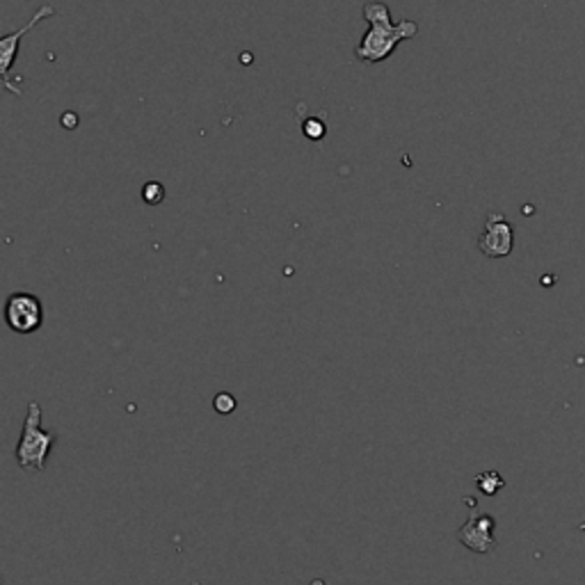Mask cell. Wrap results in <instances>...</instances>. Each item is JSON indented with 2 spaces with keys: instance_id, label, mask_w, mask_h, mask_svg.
I'll use <instances>...</instances> for the list:
<instances>
[{
  "instance_id": "obj_11",
  "label": "cell",
  "mask_w": 585,
  "mask_h": 585,
  "mask_svg": "<svg viewBox=\"0 0 585 585\" xmlns=\"http://www.w3.org/2000/svg\"><path fill=\"white\" fill-rule=\"evenodd\" d=\"M63 124L64 126H67V129H72V126H73V129H76V126H78V114H73V112H64L63 114Z\"/></svg>"
},
{
  "instance_id": "obj_3",
  "label": "cell",
  "mask_w": 585,
  "mask_h": 585,
  "mask_svg": "<svg viewBox=\"0 0 585 585\" xmlns=\"http://www.w3.org/2000/svg\"><path fill=\"white\" fill-rule=\"evenodd\" d=\"M5 323L16 334H33L44 325V305L33 293H12L5 302Z\"/></svg>"
},
{
  "instance_id": "obj_6",
  "label": "cell",
  "mask_w": 585,
  "mask_h": 585,
  "mask_svg": "<svg viewBox=\"0 0 585 585\" xmlns=\"http://www.w3.org/2000/svg\"><path fill=\"white\" fill-rule=\"evenodd\" d=\"M496 519L490 514L472 512L466 523L457 531V540L476 553H492L496 549Z\"/></svg>"
},
{
  "instance_id": "obj_9",
  "label": "cell",
  "mask_w": 585,
  "mask_h": 585,
  "mask_svg": "<svg viewBox=\"0 0 585 585\" xmlns=\"http://www.w3.org/2000/svg\"><path fill=\"white\" fill-rule=\"evenodd\" d=\"M302 131H305V135L309 140H323L325 138V131H327V126H325L323 120H318V117H309V120H305V124H302Z\"/></svg>"
},
{
  "instance_id": "obj_5",
  "label": "cell",
  "mask_w": 585,
  "mask_h": 585,
  "mask_svg": "<svg viewBox=\"0 0 585 585\" xmlns=\"http://www.w3.org/2000/svg\"><path fill=\"white\" fill-rule=\"evenodd\" d=\"M514 229L501 213H490L485 219V229L478 236V249L490 258H505L512 252Z\"/></svg>"
},
{
  "instance_id": "obj_10",
  "label": "cell",
  "mask_w": 585,
  "mask_h": 585,
  "mask_svg": "<svg viewBox=\"0 0 585 585\" xmlns=\"http://www.w3.org/2000/svg\"><path fill=\"white\" fill-rule=\"evenodd\" d=\"M236 398H233L229 391H222V394H218L213 398V409L218 412V414H231L233 409H236Z\"/></svg>"
},
{
  "instance_id": "obj_8",
  "label": "cell",
  "mask_w": 585,
  "mask_h": 585,
  "mask_svg": "<svg viewBox=\"0 0 585 585\" xmlns=\"http://www.w3.org/2000/svg\"><path fill=\"white\" fill-rule=\"evenodd\" d=\"M142 200L151 206H158L161 201H165V188H162V183L149 181L147 186L142 188Z\"/></svg>"
},
{
  "instance_id": "obj_7",
  "label": "cell",
  "mask_w": 585,
  "mask_h": 585,
  "mask_svg": "<svg viewBox=\"0 0 585 585\" xmlns=\"http://www.w3.org/2000/svg\"><path fill=\"white\" fill-rule=\"evenodd\" d=\"M476 487L485 496H496L505 487V481L499 472H485L476 476Z\"/></svg>"
},
{
  "instance_id": "obj_1",
  "label": "cell",
  "mask_w": 585,
  "mask_h": 585,
  "mask_svg": "<svg viewBox=\"0 0 585 585\" xmlns=\"http://www.w3.org/2000/svg\"><path fill=\"white\" fill-rule=\"evenodd\" d=\"M364 19L368 21V33L359 42L357 60L366 64H377L395 51L400 42L414 39L419 34V24L412 19H403L400 24L391 21V12L385 3H368L364 5Z\"/></svg>"
},
{
  "instance_id": "obj_2",
  "label": "cell",
  "mask_w": 585,
  "mask_h": 585,
  "mask_svg": "<svg viewBox=\"0 0 585 585\" xmlns=\"http://www.w3.org/2000/svg\"><path fill=\"white\" fill-rule=\"evenodd\" d=\"M57 437L51 430L42 428V405L30 403L28 416L24 421V433L16 444V462L21 469L28 472H44L51 448L55 446Z\"/></svg>"
},
{
  "instance_id": "obj_4",
  "label": "cell",
  "mask_w": 585,
  "mask_h": 585,
  "mask_svg": "<svg viewBox=\"0 0 585 585\" xmlns=\"http://www.w3.org/2000/svg\"><path fill=\"white\" fill-rule=\"evenodd\" d=\"M51 16H55V10H53L51 5H42L37 12H34V16L24 25V28H19L16 33L5 34V37L0 39V76H3V85H5V90H10L12 94H16V96L21 94V87H16L10 78L12 67H15V57H16V53H19V46H21V39H24L25 34L34 28V25L42 24L44 19H51Z\"/></svg>"
}]
</instances>
